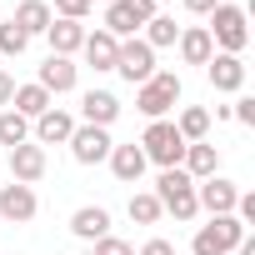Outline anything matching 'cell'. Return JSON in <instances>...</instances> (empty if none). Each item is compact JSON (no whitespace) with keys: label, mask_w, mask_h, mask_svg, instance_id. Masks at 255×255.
Masks as SVG:
<instances>
[{"label":"cell","mask_w":255,"mask_h":255,"mask_svg":"<svg viewBox=\"0 0 255 255\" xmlns=\"http://www.w3.org/2000/svg\"><path fill=\"white\" fill-rule=\"evenodd\" d=\"M25 140H30V120H25L20 110L5 105V115H0V145H10V150H15V145H25Z\"/></svg>","instance_id":"484cf974"},{"label":"cell","mask_w":255,"mask_h":255,"mask_svg":"<svg viewBox=\"0 0 255 255\" xmlns=\"http://www.w3.org/2000/svg\"><path fill=\"white\" fill-rule=\"evenodd\" d=\"M205 30H210V45H220V55H240L245 40H250L245 10H240V5H225V0L210 10V25H205Z\"/></svg>","instance_id":"7a4b0ae2"},{"label":"cell","mask_w":255,"mask_h":255,"mask_svg":"<svg viewBox=\"0 0 255 255\" xmlns=\"http://www.w3.org/2000/svg\"><path fill=\"white\" fill-rule=\"evenodd\" d=\"M175 45H180V60H185V65H205V60L215 55V45H210V30H205V25H185Z\"/></svg>","instance_id":"ffe728a7"},{"label":"cell","mask_w":255,"mask_h":255,"mask_svg":"<svg viewBox=\"0 0 255 255\" xmlns=\"http://www.w3.org/2000/svg\"><path fill=\"white\" fill-rule=\"evenodd\" d=\"M80 115H85V125H100V130H110V125H115V115H120V100H115L110 90H85Z\"/></svg>","instance_id":"5bb4252c"},{"label":"cell","mask_w":255,"mask_h":255,"mask_svg":"<svg viewBox=\"0 0 255 255\" xmlns=\"http://www.w3.org/2000/svg\"><path fill=\"white\" fill-rule=\"evenodd\" d=\"M85 65L90 70H115V55H120V40L110 35V30H95V35H85Z\"/></svg>","instance_id":"d6986e66"},{"label":"cell","mask_w":255,"mask_h":255,"mask_svg":"<svg viewBox=\"0 0 255 255\" xmlns=\"http://www.w3.org/2000/svg\"><path fill=\"white\" fill-rule=\"evenodd\" d=\"M230 120H240V125H255V100L245 95V100H235L230 105Z\"/></svg>","instance_id":"4dcf8cb0"},{"label":"cell","mask_w":255,"mask_h":255,"mask_svg":"<svg viewBox=\"0 0 255 255\" xmlns=\"http://www.w3.org/2000/svg\"><path fill=\"white\" fill-rule=\"evenodd\" d=\"M35 210H40V200H35V190L30 185H20V180H10V185H0V225H25V220H35Z\"/></svg>","instance_id":"9c48e42d"},{"label":"cell","mask_w":255,"mask_h":255,"mask_svg":"<svg viewBox=\"0 0 255 255\" xmlns=\"http://www.w3.org/2000/svg\"><path fill=\"white\" fill-rule=\"evenodd\" d=\"M175 130H180V140H185V145L205 140V135H210V110H200V105L180 110V120H175Z\"/></svg>","instance_id":"d4e9b609"},{"label":"cell","mask_w":255,"mask_h":255,"mask_svg":"<svg viewBox=\"0 0 255 255\" xmlns=\"http://www.w3.org/2000/svg\"><path fill=\"white\" fill-rule=\"evenodd\" d=\"M10 110H20L25 120H40V115L50 110V90H45V85H15Z\"/></svg>","instance_id":"603a6c76"},{"label":"cell","mask_w":255,"mask_h":255,"mask_svg":"<svg viewBox=\"0 0 255 255\" xmlns=\"http://www.w3.org/2000/svg\"><path fill=\"white\" fill-rule=\"evenodd\" d=\"M75 75H80V70H75L65 55H50V60L40 65V80H35V85H45L50 95H65V90H75Z\"/></svg>","instance_id":"44dd1931"},{"label":"cell","mask_w":255,"mask_h":255,"mask_svg":"<svg viewBox=\"0 0 255 255\" xmlns=\"http://www.w3.org/2000/svg\"><path fill=\"white\" fill-rule=\"evenodd\" d=\"M140 255H175V245H170V240H145Z\"/></svg>","instance_id":"1f68e13d"},{"label":"cell","mask_w":255,"mask_h":255,"mask_svg":"<svg viewBox=\"0 0 255 255\" xmlns=\"http://www.w3.org/2000/svg\"><path fill=\"white\" fill-rule=\"evenodd\" d=\"M140 150H145V160H155L160 170H175V165L185 160V140H180V130H175L170 120H150Z\"/></svg>","instance_id":"5b68a950"},{"label":"cell","mask_w":255,"mask_h":255,"mask_svg":"<svg viewBox=\"0 0 255 255\" xmlns=\"http://www.w3.org/2000/svg\"><path fill=\"white\" fill-rule=\"evenodd\" d=\"M115 70L130 80V85H145L150 75H155V50L140 40V35H130V40H120V55H115Z\"/></svg>","instance_id":"52a82bcc"},{"label":"cell","mask_w":255,"mask_h":255,"mask_svg":"<svg viewBox=\"0 0 255 255\" xmlns=\"http://www.w3.org/2000/svg\"><path fill=\"white\" fill-rule=\"evenodd\" d=\"M40 175H45V145H35V140L15 145V150H10V180H20V185H35Z\"/></svg>","instance_id":"8fae6325"},{"label":"cell","mask_w":255,"mask_h":255,"mask_svg":"<svg viewBox=\"0 0 255 255\" xmlns=\"http://www.w3.org/2000/svg\"><path fill=\"white\" fill-rule=\"evenodd\" d=\"M65 145H70V155H75L80 165H100L115 140H110V130H100V125H75V135H70Z\"/></svg>","instance_id":"30bf717a"},{"label":"cell","mask_w":255,"mask_h":255,"mask_svg":"<svg viewBox=\"0 0 255 255\" xmlns=\"http://www.w3.org/2000/svg\"><path fill=\"white\" fill-rule=\"evenodd\" d=\"M85 255H95V250H85Z\"/></svg>","instance_id":"d590c367"},{"label":"cell","mask_w":255,"mask_h":255,"mask_svg":"<svg viewBox=\"0 0 255 255\" xmlns=\"http://www.w3.org/2000/svg\"><path fill=\"white\" fill-rule=\"evenodd\" d=\"M205 75H210V85L225 90V95H235V90L245 85V65H240V55H210V60H205Z\"/></svg>","instance_id":"7c38bea8"},{"label":"cell","mask_w":255,"mask_h":255,"mask_svg":"<svg viewBox=\"0 0 255 255\" xmlns=\"http://www.w3.org/2000/svg\"><path fill=\"white\" fill-rule=\"evenodd\" d=\"M125 210H130V220L135 225H155L165 210H160V200H155V190H140V195H130V205H125Z\"/></svg>","instance_id":"4316f807"},{"label":"cell","mask_w":255,"mask_h":255,"mask_svg":"<svg viewBox=\"0 0 255 255\" xmlns=\"http://www.w3.org/2000/svg\"><path fill=\"white\" fill-rule=\"evenodd\" d=\"M70 135H75V120H70L65 110H55V105L35 120V145H65Z\"/></svg>","instance_id":"ac0fdd59"},{"label":"cell","mask_w":255,"mask_h":255,"mask_svg":"<svg viewBox=\"0 0 255 255\" xmlns=\"http://www.w3.org/2000/svg\"><path fill=\"white\" fill-rule=\"evenodd\" d=\"M10 95H15V80H10L5 70H0V105H10Z\"/></svg>","instance_id":"836d02e7"},{"label":"cell","mask_w":255,"mask_h":255,"mask_svg":"<svg viewBox=\"0 0 255 255\" xmlns=\"http://www.w3.org/2000/svg\"><path fill=\"white\" fill-rule=\"evenodd\" d=\"M140 30H145L140 40H145L150 50H165V45H175V40H180V25H175V15H150Z\"/></svg>","instance_id":"cb8c5ba5"},{"label":"cell","mask_w":255,"mask_h":255,"mask_svg":"<svg viewBox=\"0 0 255 255\" xmlns=\"http://www.w3.org/2000/svg\"><path fill=\"white\" fill-rule=\"evenodd\" d=\"M105 160H110L115 180H125V185H135V180L145 175V165H150L140 145H110V155H105Z\"/></svg>","instance_id":"4fadbf2b"},{"label":"cell","mask_w":255,"mask_h":255,"mask_svg":"<svg viewBox=\"0 0 255 255\" xmlns=\"http://www.w3.org/2000/svg\"><path fill=\"white\" fill-rule=\"evenodd\" d=\"M155 200H160V210H170L175 220H195V215H200V205H195V180H190L180 165H175V170H160Z\"/></svg>","instance_id":"6da1fadb"},{"label":"cell","mask_w":255,"mask_h":255,"mask_svg":"<svg viewBox=\"0 0 255 255\" xmlns=\"http://www.w3.org/2000/svg\"><path fill=\"white\" fill-rule=\"evenodd\" d=\"M90 5H95V0H90ZM100 5H115V0H100Z\"/></svg>","instance_id":"e575fe53"},{"label":"cell","mask_w":255,"mask_h":255,"mask_svg":"<svg viewBox=\"0 0 255 255\" xmlns=\"http://www.w3.org/2000/svg\"><path fill=\"white\" fill-rule=\"evenodd\" d=\"M70 230H75L80 240H90V245H95V240H105V235H110V210H105V205H80V210L70 215Z\"/></svg>","instance_id":"e0dca14e"},{"label":"cell","mask_w":255,"mask_h":255,"mask_svg":"<svg viewBox=\"0 0 255 255\" xmlns=\"http://www.w3.org/2000/svg\"><path fill=\"white\" fill-rule=\"evenodd\" d=\"M155 5H160V0H155Z\"/></svg>","instance_id":"8d00e7d4"},{"label":"cell","mask_w":255,"mask_h":255,"mask_svg":"<svg viewBox=\"0 0 255 255\" xmlns=\"http://www.w3.org/2000/svg\"><path fill=\"white\" fill-rule=\"evenodd\" d=\"M175 100H180V75L175 70H155L135 90V110L150 115V120H165V110H175Z\"/></svg>","instance_id":"3957f363"},{"label":"cell","mask_w":255,"mask_h":255,"mask_svg":"<svg viewBox=\"0 0 255 255\" xmlns=\"http://www.w3.org/2000/svg\"><path fill=\"white\" fill-rule=\"evenodd\" d=\"M90 250H95V255H135V245L120 240V235H105V240H95Z\"/></svg>","instance_id":"f1b7e54d"},{"label":"cell","mask_w":255,"mask_h":255,"mask_svg":"<svg viewBox=\"0 0 255 255\" xmlns=\"http://www.w3.org/2000/svg\"><path fill=\"white\" fill-rule=\"evenodd\" d=\"M85 35H90V30H85L80 20H50V30H45V40H50V55H65V60H70V55L85 45Z\"/></svg>","instance_id":"9a60e30c"},{"label":"cell","mask_w":255,"mask_h":255,"mask_svg":"<svg viewBox=\"0 0 255 255\" xmlns=\"http://www.w3.org/2000/svg\"><path fill=\"white\" fill-rule=\"evenodd\" d=\"M180 170H185L190 180H210V175L220 170V150H215L210 140H195V145H185V160H180Z\"/></svg>","instance_id":"2e32d148"},{"label":"cell","mask_w":255,"mask_h":255,"mask_svg":"<svg viewBox=\"0 0 255 255\" xmlns=\"http://www.w3.org/2000/svg\"><path fill=\"white\" fill-rule=\"evenodd\" d=\"M25 45H30V35H25L15 20L0 25V55H25Z\"/></svg>","instance_id":"83f0119b"},{"label":"cell","mask_w":255,"mask_h":255,"mask_svg":"<svg viewBox=\"0 0 255 255\" xmlns=\"http://www.w3.org/2000/svg\"><path fill=\"white\" fill-rule=\"evenodd\" d=\"M150 15H155V0H115V5H105V30L115 40H130Z\"/></svg>","instance_id":"8992f818"},{"label":"cell","mask_w":255,"mask_h":255,"mask_svg":"<svg viewBox=\"0 0 255 255\" xmlns=\"http://www.w3.org/2000/svg\"><path fill=\"white\" fill-rule=\"evenodd\" d=\"M180 5H185V10H190V15H210V10H215V5H220V0H180Z\"/></svg>","instance_id":"d6a6232c"},{"label":"cell","mask_w":255,"mask_h":255,"mask_svg":"<svg viewBox=\"0 0 255 255\" xmlns=\"http://www.w3.org/2000/svg\"><path fill=\"white\" fill-rule=\"evenodd\" d=\"M10 20H15V25H20L25 35H45L55 15H50V5H45V0H20V5H15V15H10Z\"/></svg>","instance_id":"7402d4cb"},{"label":"cell","mask_w":255,"mask_h":255,"mask_svg":"<svg viewBox=\"0 0 255 255\" xmlns=\"http://www.w3.org/2000/svg\"><path fill=\"white\" fill-rule=\"evenodd\" d=\"M55 10H60V20H85L90 0H55Z\"/></svg>","instance_id":"f546056e"},{"label":"cell","mask_w":255,"mask_h":255,"mask_svg":"<svg viewBox=\"0 0 255 255\" xmlns=\"http://www.w3.org/2000/svg\"><path fill=\"white\" fill-rule=\"evenodd\" d=\"M235 200H240L235 180H225V175L195 180V205H200V210H210V215H235Z\"/></svg>","instance_id":"ba28073f"},{"label":"cell","mask_w":255,"mask_h":255,"mask_svg":"<svg viewBox=\"0 0 255 255\" xmlns=\"http://www.w3.org/2000/svg\"><path fill=\"white\" fill-rule=\"evenodd\" d=\"M240 240H245V225H240L235 215H210V225L195 230L190 250H195V255H230Z\"/></svg>","instance_id":"277c9868"}]
</instances>
